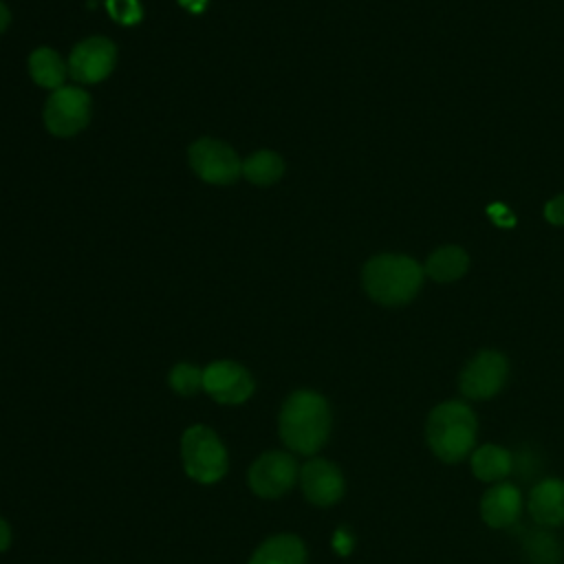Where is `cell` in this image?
<instances>
[{
	"label": "cell",
	"instance_id": "ac0fdd59",
	"mask_svg": "<svg viewBox=\"0 0 564 564\" xmlns=\"http://www.w3.org/2000/svg\"><path fill=\"white\" fill-rule=\"evenodd\" d=\"M467 256L458 247H443L434 251L425 264V271L436 282H452L458 280L467 271Z\"/></svg>",
	"mask_w": 564,
	"mask_h": 564
},
{
	"label": "cell",
	"instance_id": "5bb4252c",
	"mask_svg": "<svg viewBox=\"0 0 564 564\" xmlns=\"http://www.w3.org/2000/svg\"><path fill=\"white\" fill-rule=\"evenodd\" d=\"M249 564H306V546L293 533H278L253 551Z\"/></svg>",
	"mask_w": 564,
	"mask_h": 564
},
{
	"label": "cell",
	"instance_id": "cb8c5ba5",
	"mask_svg": "<svg viewBox=\"0 0 564 564\" xmlns=\"http://www.w3.org/2000/svg\"><path fill=\"white\" fill-rule=\"evenodd\" d=\"M352 535L346 531V529H339L335 535H333V549L339 553V555H348L352 551Z\"/></svg>",
	"mask_w": 564,
	"mask_h": 564
},
{
	"label": "cell",
	"instance_id": "7a4b0ae2",
	"mask_svg": "<svg viewBox=\"0 0 564 564\" xmlns=\"http://www.w3.org/2000/svg\"><path fill=\"white\" fill-rule=\"evenodd\" d=\"M476 432V414L463 401L438 403L425 423L427 445L443 463H458L467 458L474 452Z\"/></svg>",
	"mask_w": 564,
	"mask_h": 564
},
{
	"label": "cell",
	"instance_id": "d6986e66",
	"mask_svg": "<svg viewBox=\"0 0 564 564\" xmlns=\"http://www.w3.org/2000/svg\"><path fill=\"white\" fill-rule=\"evenodd\" d=\"M522 549L531 564H560L562 560V546L555 535L546 531V527L529 531L524 535Z\"/></svg>",
	"mask_w": 564,
	"mask_h": 564
},
{
	"label": "cell",
	"instance_id": "4fadbf2b",
	"mask_svg": "<svg viewBox=\"0 0 564 564\" xmlns=\"http://www.w3.org/2000/svg\"><path fill=\"white\" fill-rule=\"evenodd\" d=\"M529 513L540 527L564 524V480L544 478L529 494Z\"/></svg>",
	"mask_w": 564,
	"mask_h": 564
},
{
	"label": "cell",
	"instance_id": "7c38bea8",
	"mask_svg": "<svg viewBox=\"0 0 564 564\" xmlns=\"http://www.w3.org/2000/svg\"><path fill=\"white\" fill-rule=\"evenodd\" d=\"M520 511H522V496L516 485L505 480L494 482L480 500V516L485 524H489L491 529H507L516 524Z\"/></svg>",
	"mask_w": 564,
	"mask_h": 564
},
{
	"label": "cell",
	"instance_id": "9a60e30c",
	"mask_svg": "<svg viewBox=\"0 0 564 564\" xmlns=\"http://www.w3.org/2000/svg\"><path fill=\"white\" fill-rule=\"evenodd\" d=\"M471 471L478 480L485 482H502L513 469V456L505 447L498 445H480L469 454Z\"/></svg>",
	"mask_w": 564,
	"mask_h": 564
},
{
	"label": "cell",
	"instance_id": "ba28073f",
	"mask_svg": "<svg viewBox=\"0 0 564 564\" xmlns=\"http://www.w3.org/2000/svg\"><path fill=\"white\" fill-rule=\"evenodd\" d=\"M203 390L220 405H240L253 394L256 381L242 364L218 359L203 368Z\"/></svg>",
	"mask_w": 564,
	"mask_h": 564
},
{
	"label": "cell",
	"instance_id": "6da1fadb",
	"mask_svg": "<svg viewBox=\"0 0 564 564\" xmlns=\"http://www.w3.org/2000/svg\"><path fill=\"white\" fill-rule=\"evenodd\" d=\"M330 423V405L319 392L295 390L280 408L278 432L291 452L313 456L326 445Z\"/></svg>",
	"mask_w": 564,
	"mask_h": 564
},
{
	"label": "cell",
	"instance_id": "ffe728a7",
	"mask_svg": "<svg viewBox=\"0 0 564 564\" xmlns=\"http://www.w3.org/2000/svg\"><path fill=\"white\" fill-rule=\"evenodd\" d=\"M172 390L176 394H183V397H192L196 392L203 390V368L194 366V364H176L172 370H170V377H167Z\"/></svg>",
	"mask_w": 564,
	"mask_h": 564
},
{
	"label": "cell",
	"instance_id": "5b68a950",
	"mask_svg": "<svg viewBox=\"0 0 564 564\" xmlns=\"http://www.w3.org/2000/svg\"><path fill=\"white\" fill-rule=\"evenodd\" d=\"M93 101L79 86H62L44 104V126L55 137H73L90 121Z\"/></svg>",
	"mask_w": 564,
	"mask_h": 564
},
{
	"label": "cell",
	"instance_id": "44dd1931",
	"mask_svg": "<svg viewBox=\"0 0 564 564\" xmlns=\"http://www.w3.org/2000/svg\"><path fill=\"white\" fill-rule=\"evenodd\" d=\"M108 15L123 24V26H134L143 20V9L139 0H106Z\"/></svg>",
	"mask_w": 564,
	"mask_h": 564
},
{
	"label": "cell",
	"instance_id": "3957f363",
	"mask_svg": "<svg viewBox=\"0 0 564 564\" xmlns=\"http://www.w3.org/2000/svg\"><path fill=\"white\" fill-rule=\"evenodd\" d=\"M423 280V269L408 256H377L364 267V286L368 295L386 306L410 302Z\"/></svg>",
	"mask_w": 564,
	"mask_h": 564
},
{
	"label": "cell",
	"instance_id": "277c9868",
	"mask_svg": "<svg viewBox=\"0 0 564 564\" xmlns=\"http://www.w3.org/2000/svg\"><path fill=\"white\" fill-rule=\"evenodd\" d=\"M181 463L185 474L200 485L218 482L229 467L227 449L220 436L205 425H192L183 432Z\"/></svg>",
	"mask_w": 564,
	"mask_h": 564
},
{
	"label": "cell",
	"instance_id": "8992f818",
	"mask_svg": "<svg viewBox=\"0 0 564 564\" xmlns=\"http://www.w3.org/2000/svg\"><path fill=\"white\" fill-rule=\"evenodd\" d=\"M189 165L198 178L212 185H229L242 174V161L231 145L218 139H198L187 152Z\"/></svg>",
	"mask_w": 564,
	"mask_h": 564
},
{
	"label": "cell",
	"instance_id": "9c48e42d",
	"mask_svg": "<svg viewBox=\"0 0 564 564\" xmlns=\"http://www.w3.org/2000/svg\"><path fill=\"white\" fill-rule=\"evenodd\" d=\"M68 73L79 84L104 82L117 64V48L108 37L95 35L75 44L68 57Z\"/></svg>",
	"mask_w": 564,
	"mask_h": 564
},
{
	"label": "cell",
	"instance_id": "e0dca14e",
	"mask_svg": "<svg viewBox=\"0 0 564 564\" xmlns=\"http://www.w3.org/2000/svg\"><path fill=\"white\" fill-rule=\"evenodd\" d=\"M284 172V161L273 150H258L242 161V176L253 185H273Z\"/></svg>",
	"mask_w": 564,
	"mask_h": 564
},
{
	"label": "cell",
	"instance_id": "7402d4cb",
	"mask_svg": "<svg viewBox=\"0 0 564 564\" xmlns=\"http://www.w3.org/2000/svg\"><path fill=\"white\" fill-rule=\"evenodd\" d=\"M487 214L494 218V223L496 225H500V227H513L516 225V218H513V214L502 205V203H494V205H489L487 207Z\"/></svg>",
	"mask_w": 564,
	"mask_h": 564
},
{
	"label": "cell",
	"instance_id": "2e32d148",
	"mask_svg": "<svg viewBox=\"0 0 564 564\" xmlns=\"http://www.w3.org/2000/svg\"><path fill=\"white\" fill-rule=\"evenodd\" d=\"M66 70H68V64H64L59 53L48 46H40L29 55V75L42 88H51V90L62 88L66 79Z\"/></svg>",
	"mask_w": 564,
	"mask_h": 564
},
{
	"label": "cell",
	"instance_id": "d4e9b609",
	"mask_svg": "<svg viewBox=\"0 0 564 564\" xmlns=\"http://www.w3.org/2000/svg\"><path fill=\"white\" fill-rule=\"evenodd\" d=\"M11 544V527L4 518H0V553L7 551Z\"/></svg>",
	"mask_w": 564,
	"mask_h": 564
},
{
	"label": "cell",
	"instance_id": "30bf717a",
	"mask_svg": "<svg viewBox=\"0 0 564 564\" xmlns=\"http://www.w3.org/2000/svg\"><path fill=\"white\" fill-rule=\"evenodd\" d=\"M507 372L509 366L500 352L482 350L460 372V392L467 399H489L502 390Z\"/></svg>",
	"mask_w": 564,
	"mask_h": 564
},
{
	"label": "cell",
	"instance_id": "484cf974",
	"mask_svg": "<svg viewBox=\"0 0 564 564\" xmlns=\"http://www.w3.org/2000/svg\"><path fill=\"white\" fill-rule=\"evenodd\" d=\"M178 4L185 7V9H189L192 13H200V11H205L207 0H178Z\"/></svg>",
	"mask_w": 564,
	"mask_h": 564
},
{
	"label": "cell",
	"instance_id": "8fae6325",
	"mask_svg": "<svg viewBox=\"0 0 564 564\" xmlns=\"http://www.w3.org/2000/svg\"><path fill=\"white\" fill-rule=\"evenodd\" d=\"M300 487L308 502L330 507L341 500L346 482L339 467L326 458H311L300 467Z\"/></svg>",
	"mask_w": 564,
	"mask_h": 564
},
{
	"label": "cell",
	"instance_id": "603a6c76",
	"mask_svg": "<svg viewBox=\"0 0 564 564\" xmlns=\"http://www.w3.org/2000/svg\"><path fill=\"white\" fill-rule=\"evenodd\" d=\"M544 216L553 225H564V196H555L553 200L546 203Z\"/></svg>",
	"mask_w": 564,
	"mask_h": 564
},
{
	"label": "cell",
	"instance_id": "4316f807",
	"mask_svg": "<svg viewBox=\"0 0 564 564\" xmlns=\"http://www.w3.org/2000/svg\"><path fill=\"white\" fill-rule=\"evenodd\" d=\"M9 22H11V13H9L7 4L0 0V33H4V29L9 26Z\"/></svg>",
	"mask_w": 564,
	"mask_h": 564
},
{
	"label": "cell",
	"instance_id": "52a82bcc",
	"mask_svg": "<svg viewBox=\"0 0 564 564\" xmlns=\"http://www.w3.org/2000/svg\"><path fill=\"white\" fill-rule=\"evenodd\" d=\"M297 478H300V467L295 458L286 452H275V449L258 456L247 471L249 489L260 498L284 496L295 485Z\"/></svg>",
	"mask_w": 564,
	"mask_h": 564
}]
</instances>
